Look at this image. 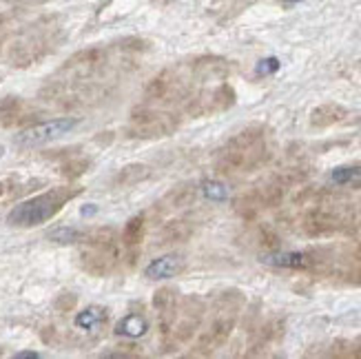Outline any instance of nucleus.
Returning <instances> with one entry per match:
<instances>
[{"instance_id": "b1692460", "label": "nucleus", "mask_w": 361, "mask_h": 359, "mask_svg": "<svg viewBox=\"0 0 361 359\" xmlns=\"http://www.w3.org/2000/svg\"><path fill=\"white\" fill-rule=\"evenodd\" d=\"M279 69V60L277 58H266L262 63L257 65V74L259 76H268V74H275Z\"/></svg>"}, {"instance_id": "1a4fd4ad", "label": "nucleus", "mask_w": 361, "mask_h": 359, "mask_svg": "<svg viewBox=\"0 0 361 359\" xmlns=\"http://www.w3.org/2000/svg\"><path fill=\"white\" fill-rule=\"evenodd\" d=\"M182 268H184V259L179 255H164L149 264L144 268V275L149 279H168V277H175Z\"/></svg>"}, {"instance_id": "6ab92c4d", "label": "nucleus", "mask_w": 361, "mask_h": 359, "mask_svg": "<svg viewBox=\"0 0 361 359\" xmlns=\"http://www.w3.org/2000/svg\"><path fill=\"white\" fill-rule=\"evenodd\" d=\"M195 199V188L193 186H179L175 191L168 195V202L173 204V208H182L188 206Z\"/></svg>"}, {"instance_id": "39448f33", "label": "nucleus", "mask_w": 361, "mask_h": 359, "mask_svg": "<svg viewBox=\"0 0 361 359\" xmlns=\"http://www.w3.org/2000/svg\"><path fill=\"white\" fill-rule=\"evenodd\" d=\"M226 299L228 297H222L219 299V304L215 308V317L210 319V324L208 328L202 333V337H199V342H197V353H213L215 348L222 346L230 331H233V326H235V311H237V304L233 306H226Z\"/></svg>"}, {"instance_id": "0eeeda50", "label": "nucleus", "mask_w": 361, "mask_h": 359, "mask_svg": "<svg viewBox=\"0 0 361 359\" xmlns=\"http://www.w3.org/2000/svg\"><path fill=\"white\" fill-rule=\"evenodd\" d=\"M342 224V217L330 213V211H324V208H319V211H313L306 219H304V231L308 235H328L339 228Z\"/></svg>"}, {"instance_id": "aec40b11", "label": "nucleus", "mask_w": 361, "mask_h": 359, "mask_svg": "<svg viewBox=\"0 0 361 359\" xmlns=\"http://www.w3.org/2000/svg\"><path fill=\"white\" fill-rule=\"evenodd\" d=\"M202 191L208 199H215V202H222V199H226V195H228L226 186L222 182H217V180H206V182L202 184Z\"/></svg>"}, {"instance_id": "f3484780", "label": "nucleus", "mask_w": 361, "mask_h": 359, "mask_svg": "<svg viewBox=\"0 0 361 359\" xmlns=\"http://www.w3.org/2000/svg\"><path fill=\"white\" fill-rule=\"evenodd\" d=\"M118 335H127V337H140L146 333V319L142 315H127L122 322L116 326Z\"/></svg>"}, {"instance_id": "423d86ee", "label": "nucleus", "mask_w": 361, "mask_h": 359, "mask_svg": "<svg viewBox=\"0 0 361 359\" xmlns=\"http://www.w3.org/2000/svg\"><path fill=\"white\" fill-rule=\"evenodd\" d=\"M76 124H78L76 118H58V120H49V122H40L34 127H27L25 131L18 135V142L23 146H38L45 142H52V140L69 133Z\"/></svg>"}, {"instance_id": "a878e982", "label": "nucleus", "mask_w": 361, "mask_h": 359, "mask_svg": "<svg viewBox=\"0 0 361 359\" xmlns=\"http://www.w3.org/2000/svg\"><path fill=\"white\" fill-rule=\"evenodd\" d=\"M0 193H3V184H0Z\"/></svg>"}, {"instance_id": "dca6fc26", "label": "nucleus", "mask_w": 361, "mask_h": 359, "mask_svg": "<svg viewBox=\"0 0 361 359\" xmlns=\"http://www.w3.org/2000/svg\"><path fill=\"white\" fill-rule=\"evenodd\" d=\"M146 233V222H144V215H135L127 222L124 231H122V242L127 246H138L140 242L144 239Z\"/></svg>"}, {"instance_id": "f03ea898", "label": "nucleus", "mask_w": 361, "mask_h": 359, "mask_svg": "<svg viewBox=\"0 0 361 359\" xmlns=\"http://www.w3.org/2000/svg\"><path fill=\"white\" fill-rule=\"evenodd\" d=\"M83 188L78 186H58L47 191L43 195H36L27 202L18 204L12 213H9V224L14 226H38L52 219L60 208H63L69 199H74Z\"/></svg>"}, {"instance_id": "4468645a", "label": "nucleus", "mask_w": 361, "mask_h": 359, "mask_svg": "<svg viewBox=\"0 0 361 359\" xmlns=\"http://www.w3.org/2000/svg\"><path fill=\"white\" fill-rule=\"evenodd\" d=\"M175 89V78L171 74H160L153 78L146 87V98L149 100H166Z\"/></svg>"}, {"instance_id": "2eb2a0df", "label": "nucleus", "mask_w": 361, "mask_h": 359, "mask_svg": "<svg viewBox=\"0 0 361 359\" xmlns=\"http://www.w3.org/2000/svg\"><path fill=\"white\" fill-rule=\"evenodd\" d=\"M105 319H107V308L89 306L76 317V326L83 328V331H94V328H98L100 324H105Z\"/></svg>"}, {"instance_id": "412c9836", "label": "nucleus", "mask_w": 361, "mask_h": 359, "mask_svg": "<svg viewBox=\"0 0 361 359\" xmlns=\"http://www.w3.org/2000/svg\"><path fill=\"white\" fill-rule=\"evenodd\" d=\"M83 235L85 233L74 231V228H60V231H54L49 237L58 244H74V242H83Z\"/></svg>"}, {"instance_id": "f8f14e48", "label": "nucleus", "mask_w": 361, "mask_h": 359, "mask_svg": "<svg viewBox=\"0 0 361 359\" xmlns=\"http://www.w3.org/2000/svg\"><path fill=\"white\" fill-rule=\"evenodd\" d=\"M193 233V226L186 219H171V222H166L162 226V231H160V244H179V242H186Z\"/></svg>"}, {"instance_id": "393cba45", "label": "nucleus", "mask_w": 361, "mask_h": 359, "mask_svg": "<svg viewBox=\"0 0 361 359\" xmlns=\"http://www.w3.org/2000/svg\"><path fill=\"white\" fill-rule=\"evenodd\" d=\"M16 357H18V359H23V357H38V355H36V353H18Z\"/></svg>"}, {"instance_id": "20e7f679", "label": "nucleus", "mask_w": 361, "mask_h": 359, "mask_svg": "<svg viewBox=\"0 0 361 359\" xmlns=\"http://www.w3.org/2000/svg\"><path fill=\"white\" fill-rule=\"evenodd\" d=\"M175 129H177V118L173 113H166L162 109L142 107L131 116L129 135L140 140H160L171 135Z\"/></svg>"}, {"instance_id": "5701e85b", "label": "nucleus", "mask_w": 361, "mask_h": 359, "mask_svg": "<svg viewBox=\"0 0 361 359\" xmlns=\"http://www.w3.org/2000/svg\"><path fill=\"white\" fill-rule=\"evenodd\" d=\"M76 295H72V293H63V295H58V299H56V306H58V311H72V308H76Z\"/></svg>"}, {"instance_id": "ddd939ff", "label": "nucleus", "mask_w": 361, "mask_h": 359, "mask_svg": "<svg viewBox=\"0 0 361 359\" xmlns=\"http://www.w3.org/2000/svg\"><path fill=\"white\" fill-rule=\"evenodd\" d=\"M346 109L342 105H335V102H328V105H322L313 109V113H310V124L313 127H330V124H337L342 122L346 118Z\"/></svg>"}, {"instance_id": "9d476101", "label": "nucleus", "mask_w": 361, "mask_h": 359, "mask_svg": "<svg viewBox=\"0 0 361 359\" xmlns=\"http://www.w3.org/2000/svg\"><path fill=\"white\" fill-rule=\"evenodd\" d=\"M264 264H270V266H279V268H297V271H302V268H310L315 264L313 255L308 253H299V251H290V253H270V255H264L262 257Z\"/></svg>"}, {"instance_id": "9b49d317", "label": "nucleus", "mask_w": 361, "mask_h": 359, "mask_svg": "<svg viewBox=\"0 0 361 359\" xmlns=\"http://www.w3.org/2000/svg\"><path fill=\"white\" fill-rule=\"evenodd\" d=\"M153 173V168L149 164H142V162H135V164H127L118 171V175L113 177V184L120 186V188H131L140 182H144Z\"/></svg>"}, {"instance_id": "f257e3e1", "label": "nucleus", "mask_w": 361, "mask_h": 359, "mask_svg": "<svg viewBox=\"0 0 361 359\" xmlns=\"http://www.w3.org/2000/svg\"><path fill=\"white\" fill-rule=\"evenodd\" d=\"M266 157L264 135L262 129H246L237 133L230 142L222 149L217 157V171L219 173H239L257 166Z\"/></svg>"}, {"instance_id": "6e6552de", "label": "nucleus", "mask_w": 361, "mask_h": 359, "mask_svg": "<svg viewBox=\"0 0 361 359\" xmlns=\"http://www.w3.org/2000/svg\"><path fill=\"white\" fill-rule=\"evenodd\" d=\"M34 111L25 100L20 98H5L0 102V118H3L5 127H14V124H23L27 120H32Z\"/></svg>"}, {"instance_id": "a211bd4d", "label": "nucleus", "mask_w": 361, "mask_h": 359, "mask_svg": "<svg viewBox=\"0 0 361 359\" xmlns=\"http://www.w3.org/2000/svg\"><path fill=\"white\" fill-rule=\"evenodd\" d=\"M333 182L335 184H359L361 182V166H342V168H335L333 171Z\"/></svg>"}, {"instance_id": "7ed1b4c3", "label": "nucleus", "mask_w": 361, "mask_h": 359, "mask_svg": "<svg viewBox=\"0 0 361 359\" xmlns=\"http://www.w3.org/2000/svg\"><path fill=\"white\" fill-rule=\"evenodd\" d=\"M85 248L80 251V264L96 277H105L118 264V235L113 228H96L83 235Z\"/></svg>"}, {"instance_id": "4be33fe9", "label": "nucleus", "mask_w": 361, "mask_h": 359, "mask_svg": "<svg viewBox=\"0 0 361 359\" xmlns=\"http://www.w3.org/2000/svg\"><path fill=\"white\" fill-rule=\"evenodd\" d=\"M87 168H89V160H72V162H67L63 166V175L78 177V175H83Z\"/></svg>"}]
</instances>
